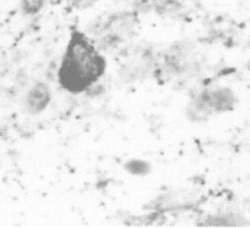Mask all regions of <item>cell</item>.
I'll use <instances>...</instances> for the list:
<instances>
[{"mask_svg": "<svg viewBox=\"0 0 250 228\" xmlns=\"http://www.w3.org/2000/svg\"><path fill=\"white\" fill-rule=\"evenodd\" d=\"M105 71V61L83 33H74L59 69V83L69 92L80 93L97 83Z\"/></svg>", "mask_w": 250, "mask_h": 228, "instance_id": "obj_1", "label": "cell"}, {"mask_svg": "<svg viewBox=\"0 0 250 228\" xmlns=\"http://www.w3.org/2000/svg\"><path fill=\"white\" fill-rule=\"evenodd\" d=\"M237 104V97L229 88H217L206 91L194 98L189 105V116H193V121L205 119L213 113L229 112Z\"/></svg>", "mask_w": 250, "mask_h": 228, "instance_id": "obj_2", "label": "cell"}, {"mask_svg": "<svg viewBox=\"0 0 250 228\" xmlns=\"http://www.w3.org/2000/svg\"><path fill=\"white\" fill-rule=\"evenodd\" d=\"M52 93L49 87L43 83H37L30 88L25 98V107L30 114H40L49 104Z\"/></svg>", "mask_w": 250, "mask_h": 228, "instance_id": "obj_3", "label": "cell"}, {"mask_svg": "<svg viewBox=\"0 0 250 228\" xmlns=\"http://www.w3.org/2000/svg\"><path fill=\"white\" fill-rule=\"evenodd\" d=\"M152 8L160 15H170L182 9V4L178 0H152Z\"/></svg>", "mask_w": 250, "mask_h": 228, "instance_id": "obj_4", "label": "cell"}, {"mask_svg": "<svg viewBox=\"0 0 250 228\" xmlns=\"http://www.w3.org/2000/svg\"><path fill=\"white\" fill-rule=\"evenodd\" d=\"M47 0H21V11L23 15H37L45 5Z\"/></svg>", "mask_w": 250, "mask_h": 228, "instance_id": "obj_5", "label": "cell"}, {"mask_svg": "<svg viewBox=\"0 0 250 228\" xmlns=\"http://www.w3.org/2000/svg\"><path fill=\"white\" fill-rule=\"evenodd\" d=\"M126 169L130 172V173L136 174V176H143V174H146L150 170V167L146 162H143V161H131L126 165Z\"/></svg>", "mask_w": 250, "mask_h": 228, "instance_id": "obj_6", "label": "cell"}, {"mask_svg": "<svg viewBox=\"0 0 250 228\" xmlns=\"http://www.w3.org/2000/svg\"><path fill=\"white\" fill-rule=\"evenodd\" d=\"M100 0H74L73 6L76 10H87V9L92 8L95 4H97Z\"/></svg>", "mask_w": 250, "mask_h": 228, "instance_id": "obj_7", "label": "cell"}]
</instances>
